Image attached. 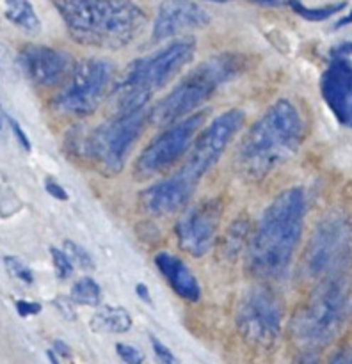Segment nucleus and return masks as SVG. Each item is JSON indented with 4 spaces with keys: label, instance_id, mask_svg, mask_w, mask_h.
Segmentation results:
<instances>
[{
    "label": "nucleus",
    "instance_id": "f257e3e1",
    "mask_svg": "<svg viewBox=\"0 0 352 364\" xmlns=\"http://www.w3.org/2000/svg\"><path fill=\"white\" fill-rule=\"evenodd\" d=\"M304 215L302 188H288L270 203L251 235L245 255V267L252 276L270 281L281 279L288 272L302 237Z\"/></svg>",
    "mask_w": 352,
    "mask_h": 364
},
{
    "label": "nucleus",
    "instance_id": "f03ea898",
    "mask_svg": "<svg viewBox=\"0 0 352 364\" xmlns=\"http://www.w3.org/2000/svg\"><path fill=\"white\" fill-rule=\"evenodd\" d=\"M53 4L71 38L92 48H123L146 25V14L132 0H53Z\"/></svg>",
    "mask_w": 352,
    "mask_h": 364
},
{
    "label": "nucleus",
    "instance_id": "7ed1b4c3",
    "mask_svg": "<svg viewBox=\"0 0 352 364\" xmlns=\"http://www.w3.org/2000/svg\"><path fill=\"white\" fill-rule=\"evenodd\" d=\"M304 139V123L288 100H279L249 128L237 151V167L247 180L263 176L295 155Z\"/></svg>",
    "mask_w": 352,
    "mask_h": 364
},
{
    "label": "nucleus",
    "instance_id": "20e7f679",
    "mask_svg": "<svg viewBox=\"0 0 352 364\" xmlns=\"http://www.w3.org/2000/svg\"><path fill=\"white\" fill-rule=\"evenodd\" d=\"M244 68L245 60L238 53L226 52L203 60L149 110V121L155 127H169L191 116L220 85L240 75Z\"/></svg>",
    "mask_w": 352,
    "mask_h": 364
},
{
    "label": "nucleus",
    "instance_id": "39448f33",
    "mask_svg": "<svg viewBox=\"0 0 352 364\" xmlns=\"http://www.w3.org/2000/svg\"><path fill=\"white\" fill-rule=\"evenodd\" d=\"M196 39L181 38L156 53L134 60L114 85L116 112L144 109L149 95L162 89L194 57Z\"/></svg>",
    "mask_w": 352,
    "mask_h": 364
},
{
    "label": "nucleus",
    "instance_id": "423d86ee",
    "mask_svg": "<svg viewBox=\"0 0 352 364\" xmlns=\"http://www.w3.org/2000/svg\"><path fill=\"white\" fill-rule=\"evenodd\" d=\"M146 119H149L146 107L132 112H116L89 135L70 137L71 153L89 160L105 176H114L123 169L132 146L144 130Z\"/></svg>",
    "mask_w": 352,
    "mask_h": 364
},
{
    "label": "nucleus",
    "instance_id": "0eeeda50",
    "mask_svg": "<svg viewBox=\"0 0 352 364\" xmlns=\"http://www.w3.org/2000/svg\"><path fill=\"white\" fill-rule=\"evenodd\" d=\"M348 309L347 287L338 276L322 279L308 304L292 320V338L302 352L326 347L343 323Z\"/></svg>",
    "mask_w": 352,
    "mask_h": 364
},
{
    "label": "nucleus",
    "instance_id": "6e6552de",
    "mask_svg": "<svg viewBox=\"0 0 352 364\" xmlns=\"http://www.w3.org/2000/svg\"><path fill=\"white\" fill-rule=\"evenodd\" d=\"M114 80V66L103 59H84L75 63L73 71L64 80V87L53 105L66 116L84 117L96 110L109 92Z\"/></svg>",
    "mask_w": 352,
    "mask_h": 364
},
{
    "label": "nucleus",
    "instance_id": "1a4fd4ad",
    "mask_svg": "<svg viewBox=\"0 0 352 364\" xmlns=\"http://www.w3.org/2000/svg\"><path fill=\"white\" fill-rule=\"evenodd\" d=\"M206 117V110L192 112L191 116L169 124L156 139H153L135 162L134 174L139 181L151 180L176 164L194 142L196 134Z\"/></svg>",
    "mask_w": 352,
    "mask_h": 364
},
{
    "label": "nucleus",
    "instance_id": "9d476101",
    "mask_svg": "<svg viewBox=\"0 0 352 364\" xmlns=\"http://www.w3.org/2000/svg\"><path fill=\"white\" fill-rule=\"evenodd\" d=\"M244 121L245 116L240 109H230L217 116L194 139L187 160H185L183 167L178 171V174L198 187L203 174L208 173L215 166L231 139L244 127Z\"/></svg>",
    "mask_w": 352,
    "mask_h": 364
},
{
    "label": "nucleus",
    "instance_id": "9b49d317",
    "mask_svg": "<svg viewBox=\"0 0 352 364\" xmlns=\"http://www.w3.org/2000/svg\"><path fill=\"white\" fill-rule=\"evenodd\" d=\"M283 323V302L269 288H252L237 308V329L247 343L270 347L276 343Z\"/></svg>",
    "mask_w": 352,
    "mask_h": 364
},
{
    "label": "nucleus",
    "instance_id": "f8f14e48",
    "mask_svg": "<svg viewBox=\"0 0 352 364\" xmlns=\"http://www.w3.org/2000/svg\"><path fill=\"white\" fill-rule=\"evenodd\" d=\"M220 219H223V203L217 198L203 199L185 210L174 228L180 247L194 258L206 255L215 240Z\"/></svg>",
    "mask_w": 352,
    "mask_h": 364
},
{
    "label": "nucleus",
    "instance_id": "ddd939ff",
    "mask_svg": "<svg viewBox=\"0 0 352 364\" xmlns=\"http://www.w3.org/2000/svg\"><path fill=\"white\" fill-rule=\"evenodd\" d=\"M347 252V230L336 217L320 220L306 251V272L315 279L336 276Z\"/></svg>",
    "mask_w": 352,
    "mask_h": 364
},
{
    "label": "nucleus",
    "instance_id": "4468645a",
    "mask_svg": "<svg viewBox=\"0 0 352 364\" xmlns=\"http://www.w3.org/2000/svg\"><path fill=\"white\" fill-rule=\"evenodd\" d=\"M20 64L25 75L43 87L63 84L75 68L70 53L43 45L25 46L20 53Z\"/></svg>",
    "mask_w": 352,
    "mask_h": 364
},
{
    "label": "nucleus",
    "instance_id": "2eb2a0df",
    "mask_svg": "<svg viewBox=\"0 0 352 364\" xmlns=\"http://www.w3.org/2000/svg\"><path fill=\"white\" fill-rule=\"evenodd\" d=\"M320 95L338 123L352 127V64L347 57L333 55L320 77Z\"/></svg>",
    "mask_w": 352,
    "mask_h": 364
},
{
    "label": "nucleus",
    "instance_id": "dca6fc26",
    "mask_svg": "<svg viewBox=\"0 0 352 364\" xmlns=\"http://www.w3.org/2000/svg\"><path fill=\"white\" fill-rule=\"evenodd\" d=\"M208 23V13L199 4L192 0H164L153 23V38L162 41L183 32L205 28Z\"/></svg>",
    "mask_w": 352,
    "mask_h": 364
},
{
    "label": "nucleus",
    "instance_id": "f3484780",
    "mask_svg": "<svg viewBox=\"0 0 352 364\" xmlns=\"http://www.w3.org/2000/svg\"><path fill=\"white\" fill-rule=\"evenodd\" d=\"M194 191L196 185L176 173L171 178L149 185L146 191L141 192L139 203H141V208L149 215H171L187 206Z\"/></svg>",
    "mask_w": 352,
    "mask_h": 364
},
{
    "label": "nucleus",
    "instance_id": "a211bd4d",
    "mask_svg": "<svg viewBox=\"0 0 352 364\" xmlns=\"http://www.w3.org/2000/svg\"><path fill=\"white\" fill-rule=\"evenodd\" d=\"M155 265L178 297L188 302L199 301L201 288H199L198 279L181 259L169 255V252H159L155 256Z\"/></svg>",
    "mask_w": 352,
    "mask_h": 364
},
{
    "label": "nucleus",
    "instance_id": "6ab92c4d",
    "mask_svg": "<svg viewBox=\"0 0 352 364\" xmlns=\"http://www.w3.org/2000/svg\"><path fill=\"white\" fill-rule=\"evenodd\" d=\"M89 327L98 334H123L132 327V316L121 306H105L91 316Z\"/></svg>",
    "mask_w": 352,
    "mask_h": 364
},
{
    "label": "nucleus",
    "instance_id": "aec40b11",
    "mask_svg": "<svg viewBox=\"0 0 352 364\" xmlns=\"http://www.w3.org/2000/svg\"><path fill=\"white\" fill-rule=\"evenodd\" d=\"M4 14L7 20L27 34H38L41 23L28 0H4Z\"/></svg>",
    "mask_w": 352,
    "mask_h": 364
},
{
    "label": "nucleus",
    "instance_id": "412c9836",
    "mask_svg": "<svg viewBox=\"0 0 352 364\" xmlns=\"http://www.w3.org/2000/svg\"><path fill=\"white\" fill-rule=\"evenodd\" d=\"M71 301L77 304L96 308L102 302V288L91 277H82L71 287Z\"/></svg>",
    "mask_w": 352,
    "mask_h": 364
},
{
    "label": "nucleus",
    "instance_id": "4be33fe9",
    "mask_svg": "<svg viewBox=\"0 0 352 364\" xmlns=\"http://www.w3.org/2000/svg\"><path fill=\"white\" fill-rule=\"evenodd\" d=\"M347 6L345 2H338V4H329V6H322V7H306L304 4H301L299 0H290V7L299 14L301 18L308 21H324L327 18H331L333 14H336L338 11H341L343 7Z\"/></svg>",
    "mask_w": 352,
    "mask_h": 364
},
{
    "label": "nucleus",
    "instance_id": "5701e85b",
    "mask_svg": "<svg viewBox=\"0 0 352 364\" xmlns=\"http://www.w3.org/2000/svg\"><path fill=\"white\" fill-rule=\"evenodd\" d=\"M247 224L244 220H235L233 226L228 230L226 237H224V245H226V252H238L242 249V244L245 240V235H247Z\"/></svg>",
    "mask_w": 352,
    "mask_h": 364
},
{
    "label": "nucleus",
    "instance_id": "b1692460",
    "mask_svg": "<svg viewBox=\"0 0 352 364\" xmlns=\"http://www.w3.org/2000/svg\"><path fill=\"white\" fill-rule=\"evenodd\" d=\"M4 263H6L7 272H9L14 279L21 281V283L25 284L34 283V274H32V270L28 269L21 259L14 258V256H6V258H4Z\"/></svg>",
    "mask_w": 352,
    "mask_h": 364
},
{
    "label": "nucleus",
    "instance_id": "393cba45",
    "mask_svg": "<svg viewBox=\"0 0 352 364\" xmlns=\"http://www.w3.org/2000/svg\"><path fill=\"white\" fill-rule=\"evenodd\" d=\"M64 251H66V255L70 256L71 262H73L75 265L80 267V269L91 270L92 267H95V262H92L91 255H89L84 247H80L78 244H75V242H71V240L64 242Z\"/></svg>",
    "mask_w": 352,
    "mask_h": 364
},
{
    "label": "nucleus",
    "instance_id": "a878e982",
    "mask_svg": "<svg viewBox=\"0 0 352 364\" xmlns=\"http://www.w3.org/2000/svg\"><path fill=\"white\" fill-rule=\"evenodd\" d=\"M50 256H52L53 269H55V276L59 279H68L73 274V262L66 251H60L57 247H50Z\"/></svg>",
    "mask_w": 352,
    "mask_h": 364
},
{
    "label": "nucleus",
    "instance_id": "bb28decb",
    "mask_svg": "<svg viewBox=\"0 0 352 364\" xmlns=\"http://www.w3.org/2000/svg\"><path fill=\"white\" fill-rule=\"evenodd\" d=\"M116 354L128 364H141L144 361L142 352L139 350V348L132 347V345H127V343H116Z\"/></svg>",
    "mask_w": 352,
    "mask_h": 364
},
{
    "label": "nucleus",
    "instance_id": "cd10ccee",
    "mask_svg": "<svg viewBox=\"0 0 352 364\" xmlns=\"http://www.w3.org/2000/svg\"><path fill=\"white\" fill-rule=\"evenodd\" d=\"M149 343H151L153 354H155V359L162 364H176L178 359L174 358L173 352L166 347V345L160 343L155 336H149Z\"/></svg>",
    "mask_w": 352,
    "mask_h": 364
},
{
    "label": "nucleus",
    "instance_id": "c85d7f7f",
    "mask_svg": "<svg viewBox=\"0 0 352 364\" xmlns=\"http://www.w3.org/2000/svg\"><path fill=\"white\" fill-rule=\"evenodd\" d=\"M14 308H16L18 315L20 316H32V315H38L41 311V304L38 302H28V301H16L14 302Z\"/></svg>",
    "mask_w": 352,
    "mask_h": 364
},
{
    "label": "nucleus",
    "instance_id": "c756f323",
    "mask_svg": "<svg viewBox=\"0 0 352 364\" xmlns=\"http://www.w3.org/2000/svg\"><path fill=\"white\" fill-rule=\"evenodd\" d=\"M7 123H9V127H11V130H13V134L16 135V139H18V142H20L21 148H23L25 151H31V148H32L31 141H28L27 134H25V132L21 130L20 124H18L16 121L13 119V117H7Z\"/></svg>",
    "mask_w": 352,
    "mask_h": 364
},
{
    "label": "nucleus",
    "instance_id": "7c9ffc66",
    "mask_svg": "<svg viewBox=\"0 0 352 364\" xmlns=\"http://www.w3.org/2000/svg\"><path fill=\"white\" fill-rule=\"evenodd\" d=\"M45 188H46V192H48V194L52 196V198L59 199V201H66V199H68V192L64 191V188L60 187V185L57 183V181H53L52 178H46V180H45Z\"/></svg>",
    "mask_w": 352,
    "mask_h": 364
},
{
    "label": "nucleus",
    "instance_id": "2f4dec72",
    "mask_svg": "<svg viewBox=\"0 0 352 364\" xmlns=\"http://www.w3.org/2000/svg\"><path fill=\"white\" fill-rule=\"evenodd\" d=\"M55 306H57V309H59V311L63 313V315L66 316L68 320L77 318V313H75L73 308H71L70 301H66V299H55Z\"/></svg>",
    "mask_w": 352,
    "mask_h": 364
},
{
    "label": "nucleus",
    "instance_id": "473e14b6",
    "mask_svg": "<svg viewBox=\"0 0 352 364\" xmlns=\"http://www.w3.org/2000/svg\"><path fill=\"white\" fill-rule=\"evenodd\" d=\"M53 350H55L60 358H66V359L71 358L70 347H68V345H64L63 341H55V343H53Z\"/></svg>",
    "mask_w": 352,
    "mask_h": 364
},
{
    "label": "nucleus",
    "instance_id": "72a5a7b5",
    "mask_svg": "<svg viewBox=\"0 0 352 364\" xmlns=\"http://www.w3.org/2000/svg\"><path fill=\"white\" fill-rule=\"evenodd\" d=\"M135 294H137V297H141L144 302H151V297H149V290H148V287H146V284H142V283L135 284Z\"/></svg>",
    "mask_w": 352,
    "mask_h": 364
},
{
    "label": "nucleus",
    "instance_id": "f704fd0d",
    "mask_svg": "<svg viewBox=\"0 0 352 364\" xmlns=\"http://www.w3.org/2000/svg\"><path fill=\"white\" fill-rule=\"evenodd\" d=\"M256 4H263V6H277V4L284 2V0H252Z\"/></svg>",
    "mask_w": 352,
    "mask_h": 364
},
{
    "label": "nucleus",
    "instance_id": "c9c22d12",
    "mask_svg": "<svg viewBox=\"0 0 352 364\" xmlns=\"http://www.w3.org/2000/svg\"><path fill=\"white\" fill-rule=\"evenodd\" d=\"M6 121H7V116H6V112H4L2 102H0V130H2V128H4V124H6Z\"/></svg>",
    "mask_w": 352,
    "mask_h": 364
},
{
    "label": "nucleus",
    "instance_id": "e433bc0d",
    "mask_svg": "<svg viewBox=\"0 0 352 364\" xmlns=\"http://www.w3.org/2000/svg\"><path fill=\"white\" fill-rule=\"evenodd\" d=\"M348 23H352V13L348 14V16L341 18V20L336 23V27H343V25H348Z\"/></svg>",
    "mask_w": 352,
    "mask_h": 364
},
{
    "label": "nucleus",
    "instance_id": "4c0bfd02",
    "mask_svg": "<svg viewBox=\"0 0 352 364\" xmlns=\"http://www.w3.org/2000/svg\"><path fill=\"white\" fill-rule=\"evenodd\" d=\"M46 354H48L50 361H52V363H59V359L55 358V350H48V352H46Z\"/></svg>",
    "mask_w": 352,
    "mask_h": 364
},
{
    "label": "nucleus",
    "instance_id": "58836bf2",
    "mask_svg": "<svg viewBox=\"0 0 352 364\" xmlns=\"http://www.w3.org/2000/svg\"><path fill=\"white\" fill-rule=\"evenodd\" d=\"M210 2H226V0H210Z\"/></svg>",
    "mask_w": 352,
    "mask_h": 364
},
{
    "label": "nucleus",
    "instance_id": "ea45409f",
    "mask_svg": "<svg viewBox=\"0 0 352 364\" xmlns=\"http://www.w3.org/2000/svg\"><path fill=\"white\" fill-rule=\"evenodd\" d=\"M348 361H352V355H351V358H348Z\"/></svg>",
    "mask_w": 352,
    "mask_h": 364
}]
</instances>
